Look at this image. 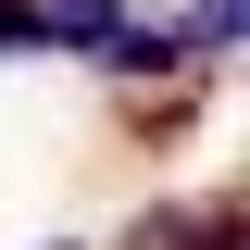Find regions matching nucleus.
I'll return each instance as SVG.
<instances>
[{
    "label": "nucleus",
    "instance_id": "1",
    "mask_svg": "<svg viewBox=\"0 0 250 250\" xmlns=\"http://www.w3.org/2000/svg\"><path fill=\"white\" fill-rule=\"evenodd\" d=\"M125 250H250V225H238V200H150V213L125 225Z\"/></svg>",
    "mask_w": 250,
    "mask_h": 250
},
{
    "label": "nucleus",
    "instance_id": "2",
    "mask_svg": "<svg viewBox=\"0 0 250 250\" xmlns=\"http://www.w3.org/2000/svg\"><path fill=\"white\" fill-rule=\"evenodd\" d=\"M100 75H113V88H163V75H188V50H175V25H138V13H125L113 38H100Z\"/></svg>",
    "mask_w": 250,
    "mask_h": 250
},
{
    "label": "nucleus",
    "instance_id": "3",
    "mask_svg": "<svg viewBox=\"0 0 250 250\" xmlns=\"http://www.w3.org/2000/svg\"><path fill=\"white\" fill-rule=\"evenodd\" d=\"M250 38V0H188V25H175V50H188V75H213L225 50Z\"/></svg>",
    "mask_w": 250,
    "mask_h": 250
},
{
    "label": "nucleus",
    "instance_id": "4",
    "mask_svg": "<svg viewBox=\"0 0 250 250\" xmlns=\"http://www.w3.org/2000/svg\"><path fill=\"white\" fill-rule=\"evenodd\" d=\"M38 13H50V50H100L138 0H38Z\"/></svg>",
    "mask_w": 250,
    "mask_h": 250
},
{
    "label": "nucleus",
    "instance_id": "5",
    "mask_svg": "<svg viewBox=\"0 0 250 250\" xmlns=\"http://www.w3.org/2000/svg\"><path fill=\"white\" fill-rule=\"evenodd\" d=\"M0 50H13V62L50 50V13H38V0H0Z\"/></svg>",
    "mask_w": 250,
    "mask_h": 250
}]
</instances>
